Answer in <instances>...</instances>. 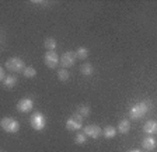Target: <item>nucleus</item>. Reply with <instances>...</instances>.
Returning <instances> with one entry per match:
<instances>
[{"label":"nucleus","instance_id":"f257e3e1","mask_svg":"<svg viewBox=\"0 0 157 152\" xmlns=\"http://www.w3.org/2000/svg\"><path fill=\"white\" fill-rule=\"evenodd\" d=\"M149 109H150V104L147 102H139V103H136V104L132 106V109L129 110V116H131V118H133V120H139V118L146 116Z\"/></svg>","mask_w":157,"mask_h":152},{"label":"nucleus","instance_id":"f03ea898","mask_svg":"<svg viewBox=\"0 0 157 152\" xmlns=\"http://www.w3.org/2000/svg\"><path fill=\"white\" fill-rule=\"evenodd\" d=\"M29 124H31V127H33L35 131H42L46 126V118L42 113L35 111L33 116H31V118H29Z\"/></svg>","mask_w":157,"mask_h":152},{"label":"nucleus","instance_id":"7ed1b4c3","mask_svg":"<svg viewBox=\"0 0 157 152\" xmlns=\"http://www.w3.org/2000/svg\"><path fill=\"white\" fill-rule=\"evenodd\" d=\"M2 128L4 130L9 134H16L20 130V122L14 118H10V117H4L2 120Z\"/></svg>","mask_w":157,"mask_h":152},{"label":"nucleus","instance_id":"20e7f679","mask_svg":"<svg viewBox=\"0 0 157 152\" xmlns=\"http://www.w3.org/2000/svg\"><path fill=\"white\" fill-rule=\"evenodd\" d=\"M6 68L10 72L18 73V72H24L25 66H24V61L21 58H10L6 62Z\"/></svg>","mask_w":157,"mask_h":152},{"label":"nucleus","instance_id":"39448f33","mask_svg":"<svg viewBox=\"0 0 157 152\" xmlns=\"http://www.w3.org/2000/svg\"><path fill=\"white\" fill-rule=\"evenodd\" d=\"M76 58H77V55H76L75 52L67 51V52H65L60 56V65H62L63 68H70V66H73L76 63Z\"/></svg>","mask_w":157,"mask_h":152},{"label":"nucleus","instance_id":"423d86ee","mask_svg":"<svg viewBox=\"0 0 157 152\" xmlns=\"http://www.w3.org/2000/svg\"><path fill=\"white\" fill-rule=\"evenodd\" d=\"M45 63L48 68H51V69H53V68H56L58 66V63H60V58L58 56V54L55 52V51H49V52L45 54Z\"/></svg>","mask_w":157,"mask_h":152},{"label":"nucleus","instance_id":"0eeeda50","mask_svg":"<svg viewBox=\"0 0 157 152\" xmlns=\"http://www.w3.org/2000/svg\"><path fill=\"white\" fill-rule=\"evenodd\" d=\"M83 132H84L87 137H90V138L97 139V138H100V137H101L102 128H101V127H98V126H95V124H91V126H86L84 127V131H83Z\"/></svg>","mask_w":157,"mask_h":152},{"label":"nucleus","instance_id":"6e6552de","mask_svg":"<svg viewBox=\"0 0 157 152\" xmlns=\"http://www.w3.org/2000/svg\"><path fill=\"white\" fill-rule=\"evenodd\" d=\"M66 128L69 131H77V130H80L82 128V117L77 116V114L70 117L67 120V122H66Z\"/></svg>","mask_w":157,"mask_h":152},{"label":"nucleus","instance_id":"1a4fd4ad","mask_svg":"<svg viewBox=\"0 0 157 152\" xmlns=\"http://www.w3.org/2000/svg\"><path fill=\"white\" fill-rule=\"evenodd\" d=\"M34 107V100L33 99H21L17 103V110L20 113H28L31 111Z\"/></svg>","mask_w":157,"mask_h":152},{"label":"nucleus","instance_id":"9d476101","mask_svg":"<svg viewBox=\"0 0 157 152\" xmlns=\"http://www.w3.org/2000/svg\"><path fill=\"white\" fill-rule=\"evenodd\" d=\"M156 145H157V142L153 137H146V138H143V141H142V146H143L144 151H153V149L156 148Z\"/></svg>","mask_w":157,"mask_h":152},{"label":"nucleus","instance_id":"9b49d317","mask_svg":"<svg viewBox=\"0 0 157 152\" xmlns=\"http://www.w3.org/2000/svg\"><path fill=\"white\" fill-rule=\"evenodd\" d=\"M143 131L149 135H153V134H157V121L154 120H150V121H147L146 124L143 126Z\"/></svg>","mask_w":157,"mask_h":152},{"label":"nucleus","instance_id":"f8f14e48","mask_svg":"<svg viewBox=\"0 0 157 152\" xmlns=\"http://www.w3.org/2000/svg\"><path fill=\"white\" fill-rule=\"evenodd\" d=\"M118 131L121 132V134H128L129 130H131V122L128 121V120H121L119 124H118Z\"/></svg>","mask_w":157,"mask_h":152},{"label":"nucleus","instance_id":"ddd939ff","mask_svg":"<svg viewBox=\"0 0 157 152\" xmlns=\"http://www.w3.org/2000/svg\"><path fill=\"white\" fill-rule=\"evenodd\" d=\"M16 83H17V78L16 76H13V75L6 76V79L3 80L4 87H7V89H13V87L16 86Z\"/></svg>","mask_w":157,"mask_h":152},{"label":"nucleus","instance_id":"4468645a","mask_svg":"<svg viewBox=\"0 0 157 152\" xmlns=\"http://www.w3.org/2000/svg\"><path fill=\"white\" fill-rule=\"evenodd\" d=\"M102 134H104L105 138H114L117 135V128H114L112 126H108L102 130Z\"/></svg>","mask_w":157,"mask_h":152},{"label":"nucleus","instance_id":"2eb2a0df","mask_svg":"<svg viewBox=\"0 0 157 152\" xmlns=\"http://www.w3.org/2000/svg\"><path fill=\"white\" fill-rule=\"evenodd\" d=\"M80 70H82V73L84 76H91L93 73H94V68L91 66V63H84Z\"/></svg>","mask_w":157,"mask_h":152},{"label":"nucleus","instance_id":"dca6fc26","mask_svg":"<svg viewBox=\"0 0 157 152\" xmlns=\"http://www.w3.org/2000/svg\"><path fill=\"white\" fill-rule=\"evenodd\" d=\"M77 116H80L82 118L90 116V107L88 106H78L77 109Z\"/></svg>","mask_w":157,"mask_h":152},{"label":"nucleus","instance_id":"f3484780","mask_svg":"<svg viewBox=\"0 0 157 152\" xmlns=\"http://www.w3.org/2000/svg\"><path fill=\"white\" fill-rule=\"evenodd\" d=\"M44 45H45V48L48 51H53L58 46V44H56V41L53 40V38H46L45 41H44Z\"/></svg>","mask_w":157,"mask_h":152},{"label":"nucleus","instance_id":"a211bd4d","mask_svg":"<svg viewBox=\"0 0 157 152\" xmlns=\"http://www.w3.org/2000/svg\"><path fill=\"white\" fill-rule=\"evenodd\" d=\"M86 139H87V135H86L84 132H77V134H76V138H75V142L77 145H83L86 142Z\"/></svg>","mask_w":157,"mask_h":152},{"label":"nucleus","instance_id":"6ab92c4d","mask_svg":"<svg viewBox=\"0 0 157 152\" xmlns=\"http://www.w3.org/2000/svg\"><path fill=\"white\" fill-rule=\"evenodd\" d=\"M76 55H77V58H80V59H87L88 50L84 48V46H80V48L77 50V52H76Z\"/></svg>","mask_w":157,"mask_h":152},{"label":"nucleus","instance_id":"aec40b11","mask_svg":"<svg viewBox=\"0 0 157 152\" xmlns=\"http://www.w3.org/2000/svg\"><path fill=\"white\" fill-rule=\"evenodd\" d=\"M23 73L25 78H35L36 70H35V68H33V66H25V69H24Z\"/></svg>","mask_w":157,"mask_h":152},{"label":"nucleus","instance_id":"412c9836","mask_svg":"<svg viewBox=\"0 0 157 152\" xmlns=\"http://www.w3.org/2000/svg\"><path fill=\"white\" fill-rule=\"evenodd\" d=\"M69 78H70V73L67 72L66 69H60L58 72V79L62 80V82H66V80H69Z\"/></svg>","mask_w":157,"mask_h":152},{"label":"nucleus","instance_id":"4be33fe9","mask_svg":"<svg viewBox=\"0 0 157 152\" xmlns=\"http://www.w3.org/2000/svg\"><path fill=\"white\" fill-rule=\"evenodd\" d=\"M6 79V72H4L3 68H0V80H4Z\"/></svg>","mask_w":157,"mask_h":152},{"label":"nucleus","instance_id":"5701e85b","mask_svg":"<svg viewBox=\"0 0 157 152\" xmlns=\"http://www.w3.org/2000/svg\"><path fill=\"white\" fill-rule=\"evenodd\" d=\"M128 152H142V151H137V149H132V151H128Z\"/></svg>","mask_w":157,"mask_h":152},{"label":"nucleus","instance_id":"b1692460","mask_svg":"<svg viewBox=\"0 0 157 152\" xmlns=\"http://www.w3.org/2000/svg\"><path fill=\"white\" fill-rule=\"evenodd\" d=\"M2 152H4V151H2Z\"/></svg>","mask_w":157,"mask_h":152}]
</instances>
